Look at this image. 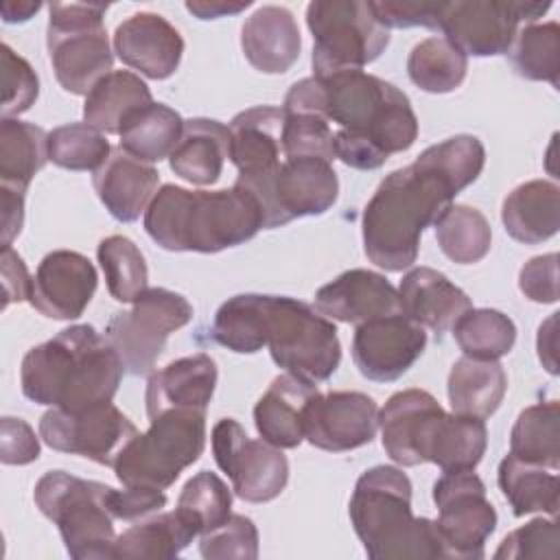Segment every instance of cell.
<instances>
[{
	"label": "cell",
	"instance_id": "cell-1",
	"mask_svg": "<svg viewBox=\"0 0 560 560\" xmlns=\"http://www.w3.org/2000/svg\"><path fill=\"white\" fill-rule=\"evenodd\" d=\"M486 149L459 133L427 147L416 162L389 173L363 210V249L385 271H402L418 258L424 228L435 225L457 192L483 171Z\"/></svg>",
	"mask_w": 560,
	"mask_h": 560
},
{
	"label": "cell",
	"instance_id": "cell-2",
	"mask_svg": "<svg viewBox=\"0 0 560 560\" xmlns=\"http://www.w3.org/2000/svg\"><path fill=\"white\" fill-rule=\"evenodd\" d=\"M284 112H313L335 122V158L359 171H374L418 138V118L405 92L363 70L295 81Z\"/></svg>",
	"mask_w": 560,
	"mask_h": 560
},
{
	"label": "cell",
	"instance_id": "cell-3",
	"mask_svg": "<svg viewBox=\"0 0 560 560\" xmlns=\"http://www.w3.org/2000/svg\"><path fill=\"white\" fill-rule=\"evenodd\" d=\"M122 372L107 337L90 324H74L24 354L20 385L37 405L79 411L112 402Z\"/></svg>",
	"mask_w": 560,
	"mask_h": 560
},
{
	"label": "cell",
	"instance_id": "cell-4",
	"mask_svg": "<svg viewBox=\"0 0 560 560\" xmlns=\"http://www.w3.org/2000/svg\"><path fill=\"white\" fill-rule=\"evenodd\" d=\"M144 230L166 252L217 254L254 238L262 230V210L236 182L223 190L164 184L144 210Z\"/></svg>",
	"mask_w": 560,
	"mask_h": 560
},
{
	"label": "cell",
	"instance_id": "cell-5",
	"mask_svg": "<svg viewBox=\"0 0 560 560\" xmlns=\"http://www.w3.org/2000/svg\"><path fill=\"white\" fill-rule=\"evenodd\" d=\"M383 448L400 466L431 462L442 472L475 470L488 444L486 422L475 416L446 413L424 389H402L378 411Z\"/></svg>",
	"mask_w": 560,
	"mask_h": 560
},
{
	"label": "cell",
	"instance_id": "cell-6",
	"mask_svg": "<svg viewBox=\"0 0 560 560\" xmlns=\"http://www.w3.org/2000/svg\"><path fill=\"white\" fill-rule=\"evenodd\" d=\"M348 514L372 560L444 558L431 518L411 514V481L396 466H372L354 483Z\"/></svg>",
	"mask_w": 560,
	"mask_h": 560
},
{
	"label": "cell",
	"instance_id": "cell-7",
	"mask_svg": "<svg viewBox=\"0 0 560 560\" xmlns=\"http://www.w3.org/2000/svg\"><path fill=\"white\" fill-rule=\"evenodd\" d=\"M109 490L101 481L74 477L66 470H48L33 490L37 510L50 518L74 560L112 558L116 542L114 514L109 512Z\"/></svg>",
	"mask_w": 560,
	"mask_h": 560
},
{
	"label": "cell",
	"instance_id": "cell-8",
	"mask_svg": "<svg viewBox=\"0 0 560 560\" xmlns=\"http://www.w3.org/2000/svg\"><path fill=\"white\" fill-rule=\"evenodd\" d=\"M262 341L278 368L311 383L330 378L341 361L332 319L295 298L265 295Z\"/></svg>",
	"mask_w": 560,
	"mask_h": 560
},
{
	"label": "cell",
	"instance_id": "cell-9",
	"mask_svg": "<svg viewBox=\"0 0 560 560\" xmlns=\"http://www.w3.org/2000/svg\"><path fill=\"white\" fill-rule=\"evenodd\" d=\"M114 464L122 486L166 490L206 448V411L168 409L149 418Z\"/></svg>",
	"mask_w": 560,
	"mask_h": 560
},
{
	"label": "cell",
	"instance_id": "cell-10",
	"mask_svg": "<svg viewBox=\"0 0 560 560\" xmlns=\"http://www.w3.org/2000/svg\"><path fill=\"white\" fill-rule=\"evenodd\" d=\"M105 11L107 4H48V57L59 85L70 94L88 96L112 72L114 55L103 24Z\"/></svg>",
	"mask_w": 560,
	"mask_h": 560
},
{
	"label": "cell",
	"instance_id": "cell-11",
	"mask_svg": "<svg viewBox=\"0 0 560 560\" xmlns=\"http://www.w3.org/2000/svg\"><path fill=\"white\" fill-rule=\"evenodd\" d=\"M313 35V77H330L378 59L389 44V31L376 20L370 2L326 0L306 7Z\"/></svg>",
	"mask_w": 560,
	"mask_h": 560
},
{
	"label": "cell",
	"instance_id": "cell-12",
	"mask_svg": "<svg viewBox=\"0 0 560 560\" xmlns=\"http://www.w3.org/2000/svg\"><path fill=\"white\" fill-rule=\"evenodd\" d=\"M190 319L192 304L182 293L151 287L131 302L129 311L116 313L107 322L105 337L125 372L140 376L153 370L168 335L184 328Z\"/></svg>",
	"mask_w": 560,
	"mask_h": 560
},
{
	"label": "cell",
	"instance_id": "cell-13",
	"mask_svg": "<svg viewBox=\"0 0 560 560\" xmlns=\"http://www.w3.org/2000/svg\"><path fill=\"white\" fill-rule=\"evenodd\" d=\"M260 210L262 228H280L300 217H317L330 210L339 197V179L332 162L322 158H284L280 166L258 179H241Z\"/></svg>",
	"mask_w": 560,
	"mask_h": 560
},
{
	"label": "cell",
	"instance_id": "cell-14",
	"mask_svg": "<svg viewBox=\"0 0 560 560\" xmlns=\"http://www.w3.org/2000/svg\"><path fill=\"white\" fill-rule=\"evenodd\" d=\"M438 534L444 558L479 560L497 527V510L486 497L483 481L472 470L444 472L433 483Z\"/></svg>",
	"mask_w": 560,
	"mask_h": 560
},
{
	"label": "cell",
	"instance_id": "cell-15",
	"mask_svg": "<svg viewBox=\"0 0 560 560\" xmlns=\"http://www.w3.org/2000/svg\"><path fill=\"white\" fill-rule=\"evenodd\" d=\"M551 2L457 0L444 2L440 31L464 55L492 57L512 46L521 22H536Z\"/></svg>",
	"mask_w": 560,
	"mask_h": 560
},
{
	"label": "cell",
	"instance_id": "cell-16",
	"mask_svg": "<svg viewBox=\"0 0 560 560\" xmlns=\"http://www.w3.org/2000/svg\"><path fill=\"white\" fill-rule=\"evenodd\" d=\"M212 455L232 479V490L247 503H267L280 497L289 481V462L282 448L247 438L234 418H223L212 429Z\"/></svg>",
	"mask_w": 560,
	"mask_h": 560
},
{
	"label": "cell",
	"instance_id": "cell-17",
	"mask_svg": "<svg viewBox=\"0 0 560 560\" xmlns=\"http://www.w3.org/2000/svg\"><path fill=\"white\" fill-rule=\"evenodd\" d=\"M136 435V424L112 402L79 411L50 407L39 420V438L52 451L81 455L109 468Z\"/></svg>",
	"mask_w": 560,
	"mask_h": 560
},
{
	"label": "cell",
	"instance_id": "cell-18",
	"mask_svg": "<svg viewBox=\"0 0 560 560\" xmlns=\"http://www.w3.org/2000/svg\"><path fill=\"white\" fill-rule=\"evenodd\" d=\"M427 332L402 313L359 324L352 337V361L374 383L400 378L424 352Z\"/></svg>",
	"mask_w": 560,
	"mask_h": 560
},
{
	"label": "cell",
	"instance_id": "cell-19",
	"mask_svg": "<svg viewBox=\"0 0 560 560\" xmlns=\"http://www.w3.org/2000/svg\"><path fill=\"white\" fill-rule=\"evenodd\" d=\"M378 405L363 392L315 394L306 407L304 440L330 453L354 451L374 440Z\"/></svg>",
	"mask_w": 560,
	"mask_h": 560
},
{
	"label": "cell",
	"instance_id": "cell-20",
	"mask_svg": "<svg viewBox=\"0 0 560 560\" xmlns=\"http://www.w3.org/2000/svg\"><path fill=\"white\" fill-rule=\"evenodd\" d=\"M98 276L88 256L70 249L46 254L33 276L31 306L50 319H77L96 291Z\"/></svg>",
	"mask_w": 560,
	"mask_h": 560
},
{
	"label": "cell",
	"instance_id": "cell-21",
	"mask_svg": "<svg viewBox=\"0 0 560 560\" xmlns=\"http://www.w3.org/2000/svg\"><path fill=\"white\" fill-rule=\"evenodd\" d=\"M112 44L125 66L155 81L175 74L184 55L179 31L166 18L149 11L122 20L114 31Z\"/></svg>",
	"mask_w": 560,
	"mask_h": 560
},
{
	"label": "cell",
	"instance_id": "cell-22",
	"mask_svg": "<svg viewBox=\"0 0 560 560\" xmlns=\"http://www.w3.org/2000/svg\"><path fill=\"white\" fill-rule=\"evenodd\" d=\"M315 308L328 319L359 326L400 313V302L385 276L370 269H348L317 289Z\"/></svg>",
	"mask_w": 560,
	"mask_h": 560
},
{
	"label": "cell",
	"instance_id": "cell-23",
	"mask_svg": "<svg viewBox=\"0 0 560 560\" xmlns=\"http://www.w3.org/2000/svg\"><path fill=\"white\" fill-rule=\"evenodd\" d=\"M284 112L273 105H258L236 114L230 122V160L241 179L271 175L280 166Z\"/></svg>",
	"mask_w": 560,
	"mask_h": 560
},
{
	"label": "cell",
	"instance_id": "cell-24",
	"mask_svg": "<svg viewBox=\"0 0 560 560\" xmlns=\"http://www.w3.org/2000/svg\"><path fill=\"white\" fill-rule=\"evenodd\" d=\"M398 302L405 317L435 335L451 330L455 322L472 308L470 298L442 271L431 267H413L402 276Z\"/></svg>",
	"mask_w": 560,
	"mask_h": 560
},
{
	"label": "cell",
	"instance_id": "cell-25",
	"mask_svg": "<svg viewBox=\"0 0 560 560\" xmlns=\"http://www.w3.org/2000/svg\"><path fill=\"white\" fill-rule=\"evenodd\" d=\"M217 363L212 357L199 352L182 357L151 372L147 381V416L153 418L168 409H199L206 411L217 387Z\"/></svg>",
	"mask_w": 560,
	"mask_h": 560
},
{
	"label": "cell",
	"instance_id": "cell-26",
	"mask_svg": "<svg viewBox=\"0 0 560 560\" xmlns=\"http://www.w3.org/2000/svg\"><path fill=\"white\" fill-rule=\"evenodd\" d=\"M92 184L107 212L120 223H131L155 197L160 175L151 164L131 158L118 147L112 149L105 164L94 171Z\"/></svg>",
	"mask_w": 560,
	"mask_h": 560
},
{
	"label": "cell",
	"instance_id": "cell-27",
	"mask_svg": "<svg viewBox=\"0 0 560 560\" xmlns=\"http://www.w3.org/2000/svg\"><path fill=\"white\" fill-rule=\"evenodd\" d=\"M245 59L265 74L287 72L300 57L302 37L293 13L284 7H258L241 28Z\"/></svg>",
	"mask_w": 560,
	"mask_h": 560
},
{
	"label": "cell",
	"instance_id": "cell-28",
	"mask_svg": "<svg viewBox=\"0 0 560 560\" xmlns=\"http://www.w3.org/2000/svg\"><path fill=\"white\" fill-rule=\"evenodd\" d=\"M317 394V385L295 374H280L254 407V424L258 435L278 446L295 448L304 440L306 407Z\"/></svg>",
	"mask_w": 560,
	"mask_h": 560
},
{
	"label": "cell",
	"instance_id": "cell-29",
	"mask_svg": "<svg viewBox=\"0 0 560 560\" xmlns=\"http://www.w3.org/2000/svg\"><path fill=\"white\" fill-rule=\"evenodd\" d=\"M230 158V129L212 118L184 120L179 142L168 155L171 171L188 184L210 186Z\"/></svg>",
	"mask_w": 560,
	"mask_h": 560
},
{
	"label": "cell",
	"instance_id": "cell-30",
	"mask_svg": "<svg viewBox=\"0 0 560 560\" xmlns=\"http://www.w3.org/2000/svg\"><path fill=\"white\" fill-rule=\"evenodd\" d=\"M501 221L505 232L525 245L551 238L560 228V188L556 182L532 179L518 184L503 199Z\"/></svg>",
	"mask_w": 560,
	"mask_h": 560
},
{
	"label": "cell",
	"instance_id": "cell-31",
	"mask_svg": "<svg viewBox=\"0 0 560 560\" xmlns=\"http://www.w3.org/2000/svg\"><path fill=\"white\" fill-rule=\"evenodd\" d=\"M199 536L192 523L179 512H155L136 521L120 536H116L112 558L116 560H147V558H175L192 538Z\"/></svg>",
	"mask_w": 560,
	"mask_h": 560
},
{
	"label": "cell",
	"instance_id": "cell-32",
	"mask_svg": "<svg viewBox=\"0 0 560 560\" xmlns=\"http://www.w3.org/2000/svg\"><path fill=\"white\" fill-rule=\"evenodd\" d=\"M446 392L455 413L486 420L499 409L508 392V376L499 361L462 357L451 365Z\"/></svg>",
	"mask_w": 560,
	"mask_h": 560
},
{
	"label": "cell",
	"instance_id": "cell-33",
	"mask_svg": "<svg viewBox=\"0 0 560 560\" xmlns=\"http://www.w3.org/2000/svg\"><path fill=\"white\" fill-rule=\"evenodd\" d=\"M153 103L149 85L129 70H112L85 96L83 122L101 133H120L125 118Z\"/></svg>",
	"mask_w": 560,
	"mask_h": 560
},
{
	"label": "cell",
	"instance_id": "cell-34",
	"mask_svg": "<svg viewBox=\"0 0 560 560\" xmlns=\"http://www.w3.org/2000/svg\"><path fill=\"white\" fill-rule=\"evenodd\" d=\"M497 483L508 499L514 516H525L534 512H545L549 516L558 514V472L540 464L523 462L508 453L497 470Z\"/></svg>",
	"mask_w": 560,
	"mask_h": 560
},
{
	"label": "cell",
	"instance_id": "cell-35",
	"mask_svg": "<svg viewBox=\"0 0 560 560\" xmlns=\"http://www.w3.org/2000/svg\"><path fill=\"white\" fill-rule=\"evenodd\" d=\"M184 129L182 116L164 103H149L131 112L120 127V149L131 158L153 164L168 158Z\"/></svg>",
	"mask_w": 560,
	"mask_h": 560
},
{
	"label": "cell",
	"instance_id": "cell-36",
	"mask_svg": "<svg viewBox=\"0 0 560 560\" xmlns=\"http://www.w3.org/2000/svg\"><path fill=\"white\" fill-rule=\"evenodd\" d=\"M48 162V133L18 118L0 122V184L26 190Z\"/></svg>",
	"mask_w": 560,
	"mask_h": 560
},
{
	"label": "cell",
	"instance_id": "cell-37",
	"mask_svg": "<svg viewBox=\"0 0 560 560\" xmlns=\"http://www.w3.org/2000/svg\"><path fill=\"white\" fill-rule=\"evenodd\" d=\"M510 453L523 462L560 468V405L558 400L525 407L510 433Z\"/></svg>",
	"mask_w": 560,
	"mask_h": 560
},
{
	"label": "cell",
	"instance_id": "cell-38",
	"mask_svg": "<svg viewBox=\"0 0 560 560\" xmlns=\"http://www.w3.org/2000/svg\"><path fill=\"white\" fill-rule=\"evenodd\" d=\"M435 238L446 258L457 265H475L488 256L492 230L481 210L455 203L435 221Z\"/></svg>",
	"mask_w": 560,
	"mask_h": 560
},
{
	"label": "cell",
	"instance_id": "cell-39",
	"mask_svg": "<svg viewBox=\"0 0 560 560\" xmlns=\"http://www.w3.org/2000/svg\"><path fill=\"white\" fill-rule=\"evenodd\" d=\"M468 70V59L446 37H427L416 44L407 59V74L413 85L429 94L457 90Z\"/></svg>",
	"mask_w": 560,
	"mask_h": 560
},
{
	"label": "cell",
	"instance_id": "cell-40",
	"mask_svg": "<svg viewBox=\"0 0 560 560\" xmlns=\"http://www.w3.org/2000/svg\"><path fill=\"white\" fill-rule=\"evenodd\" d=\"M512 70L527 81H547L558 88L560 26L558 22L525 24L508 48Z\"/></svg>",
	"mask_w": 560,
	"mask_h": 560
},
{
	"label": "cell",
	"instance_id": "cell-41",
	"mask_svg": "<svg viewBox=\"0 0 560 560\" xmlns=\"http://www.w3.org/2000/svg\"><path fill=\"white\" fill-rule=\"evenodd\" d=\"M453 335L464 357L499 361L512 350L516 326L497 308H470L455 322Z\"/></svg>",
	"mask_w": 560,
	"mask_h": 560
},
{
	"label": "cell",
	"instance_id": "cell-42",
	"mask_svg": "<svg viewBox=\"0 0 560 560\" xmlns=\"http://www.w3.org/2000/svg\"><path fill=\"white\" fill-rule=\"evenodd\" d=\"M96 258L103 269L107 291L116 302H133L147 291L149 269L138 245L120 234L103 238L96 247Z\"/></svg>",
	"mask_w": 560,
	"mask_h": 560
},
{
	"label": "cell",
	"instance_id": "cell-43",
	"mask_svg": "<svg viewBox=\"0 0 560 560\" xmlns=\"http://www.w3.org/2000/svg\"><path fill=\"white\" fill-rule=\"evenodd\" d=\"M112 147L88 122H70L48 131V160L68 171H96L109 158Z\"/></svg>",
	"mask_w": 560,
	"mask_h": 560
},
{
	"label": "cell",
	"instance_id": "cell-44",
	"mask_svg": "<svg viewBox=\"0 0 560 560\" xmlns=\"http://www.w3.org/2000/svg\"><path fill=\"white\" fill-rule=\"evenodd\" d=\"M175 510H179L201 536L232 514V492L219 475L201 470L184 483Z\"/></svg>",
	"mask_w": 560,
	"mask_h": 560
},
{
	"label": "cell",
	"instance_id": "cell-45",
	"mask_svg": "<svg viewBox=\"0 0 560 560\" xmlns=\"http://www.w3.org/2000/svg\"><path fill=\"white\" fill-rule=\"evenodd\" d=\"M282 153L284 158H322L332 162L335 133L330 122L313 112H284Z\"/></svg>",
	"mask_w": 560,
	"mask_h": 560
},
{
	"label": "cell",
	"instance_id": "cell-46",
	"mask_svg": "<svg viewBox=\"0 0 560 560\" xmlns=\"http://www.w3.org/2000/svg\"><path fill=\"white\" fill-rule=\"evenodd\" d=\"M199 553L206 560H254L258 558V529L252 518L230 514L221 525L199 536Z\"/></svg>",
	"mask_w": 560,
	"mask_h": 560
},
{
	"label": "cell",
	"instance_id": "cell-47",
	"mask_svg": "<svg viewBox=\"0 0 560 560\" xmlns=\"http://www.w3.org/2000/svg\"><path fill=\"white\" fill-rule=\"evenodd\" d=\"M560 553V529L553 518H534L523 527L510 532L499 549L497 560H556Z\"/></svg>",
	"mask_w": 560,
	"mask_h": 560
},
{
	"label": "cell",
	"instance_id": "cell-48",
	"mask_svg": "<svg viewBox=\"0 0 560 560\" xmlns=\"http://www.w3.org/2000/svg\"><path fill=\"white\" fill-rule=\"evenodd\" d=\"M2 66V118H15L31 109L39 94V81L31 63L11 50L9 44L0 46Z\"/></svg>",
	"mask_w": 560,
	"mask_h": 560
},
{
	"label": "cell",
	"instance_id": "cell-49",
	"mask_svg": "<svg viewBox=\"0 0 560 560\" xmlns=\"http://www.w3.org/2000/svg\"><path fill=\"white\" fill-rule=\"evenodd\" d=\"M376 20L389 28H438L444 13V2H370Z\"/></svg>",
	"mask_w": 560,
	"mask_h": 560
},
{
	"label": "cell",
	"instance_id": "cell-50",
	"mask_svg": "<svg viewBox=\"0 0 560 560\" xmlns=\"http://www.w3.org/2000/svg\"><path fill=\"white\" fill-rule=\"evenodd\" d=\"M521 293L538 304H553L558 300V254L534 256L521 267Z\"/></svg>",
	"mask_w": 560,
	"mask_h": 560
},
{
	"label": "cell",
	"instance_id": "cell-51",
	"mask_svg": "<svg viewBox=\"0 0 560 560\" xmlns=\"http://www.w3.org/2000/svg\"><path fill=\"white\" fill-rule=\"evenodd\" d=\"M39 457V438L22 418L4 416L0 422V459L9 466H24Z\"/></svg>",
	"mask_w": 560,
	"mask_h": 560
},
{
	"label": "cell",
	"instance_id": "cell-52",
	"mask_svg": "<svg viewBox=\"0 0 560 560\" xmlns=\"http://www.w3.org/2000/svg\"><path fill=\"white\" fill-rule=\"evenodd\" d=\"M107 503H109V512L114 514V518L136 523L144 516L160 512L166 505V494H164V490L125 486L122 490L112 488Z\"/></svg>",
	"mask_w": 560,
	"mask_h": 560
},
{
	"label": "cell",
	"instance_id": "cell-53",
	"mask_svg": "<svg viewBox=\"0 0 560 560\" xmlns=\"http://www.w3.org/2000/svg\"><path fill=\"white\" fill-rule=\"evenodd\" d=\"M2 308H7L13 302H24L31 298L33 278L26 271V265L22 256L9 245L2 247Z\"/></svg>",
	"mask_w": 560,
	"mask_h": 560
},
{
	"label": "cell",
	"instance_id": "cell-54",
	"mask_svg": "<svg viewBox=\"0 0 560 560\" xmlns=\"http://www.w3.org/2000/svg\"><path fill=\"white\" fill-rule=\"evenodd\" d=\"M24 195L26 190L0 184V212H2V247H9L22 232L24 223Z\"/></svg>",
	"mask_w": 560,
	"mask_h": 560
},
{
	"label": "cell",
	"instance_id": "cell-55",
	"mask_svg": "<svg viewBox=\"0 0 560 560\" xmlns=\"http://www.w3.org/2000/svg\"><path fill=\"white\" fill-rule=\"evenodd\" d=\"M252 2H225V0H192L186 2V9L199 18V20H217V18H225V15H236L241 11H245Z\"/></svg>",
	"mask_w": 560,
	"mask_h": 560
},
{
	"label": "cell",
	"instance_id": "cell-56",
	"mask_svg": "<svg viewBox=\"0 0 560 560\" xmlns=\"http://www.w3.org/2000/svg\"><path fill=\"white\" fill-rule=\"evenodd\" d=\"M556 322L558 313H551L547 322L540 324L538 328V359L547 368L549 374H558V363H556Z\"/></svg>",
	"mask_w": 560,
	"mask_h": 560
},
{
	"label": "cell",
	"instance_id": "cell-57",
	"mask_svg": "<svg viewBox=\"0 0 560 560\" xmlns=\"http://www.w3.org/2000/svg\"><path fill=\"white\" fill-rule=\"evenodd\" d=\"M42 9V2H2V20L7 24L26 22Z\"/></svg>",
	"mask_w": 560,
	"mask_h": 560
}]
</instances>
